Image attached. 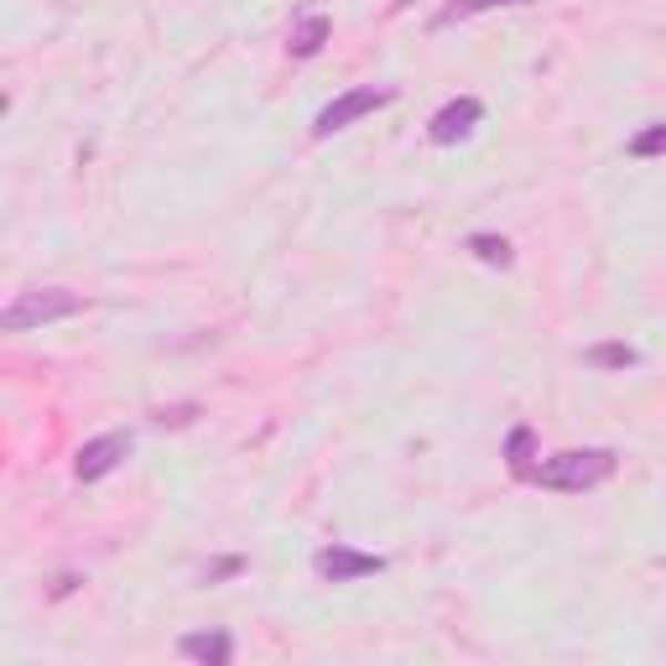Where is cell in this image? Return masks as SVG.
Returning <instances> with one entry per match:
<instances>
[{"instance_id":"obj_10","label":"cell","mask_w":666,"mask_h":666,"mask_svg":"<svg viewBox=\"0 0 666 666\" xmlns=\"http://www.w3.org/2000/svg\"><path fill=\"white\" fill-rule=\"evenodd\" d=\"M583 359H588L594 370H631L641 355H635L631 344H594V349H583Z\"/></svg>"},{"instance_id":"obj_15","label":"cell","mask_w":666,"mask_h":666,"mask_svg":"<svg viewBox=\"0 0 666 666\" xmlns=\"http://www.w3.org/2000/svg\"><path fill=\"white\" fill-rule=\"evenodd\" d=\"M235 573H245V557H219V563H208L204 583H224V578H235Z\"/></svg>"},{"instance_id":"obj_8","label":"cell","mask_w":666,"mask_h":666,"mask_svg":"<svg viewBox=\"0 0 666 666\" xmlns=\"http://www.w3.org/2000/svg\"><path fill=\"white\" fill-rule=\"evenodd\" d=\"M328 32H334V21H328L324 11H303V17H297V27H291L287 52H291V58H318V52H324V42H328Z\"/></svg>"},{"instance_id":"obj_16","label":"cell","mask_w":666,"mask_h":666,"mask_svg":"<svg viewBox=\"0 0 666 666\" xmlns=\"http://www.w3.org/2000/svg\"><path fill=\"white\" fill-rule=\"evenodd\" d=\"M79 583H84V578H79V573H63V578L52 583V598H69L73 588H79Z\"/></svg>"},{"instance_id":"obj_4","label":"cell","mask_w":666,"mask_h":666,"mask_svg":"<svg viewBox=\"0 0 666 666\" xmlns=\"http://www.w3.org/2000/svg\"><path fill=\"white\" fill-rule=\"evenodd\" d=\"M312 573L324 583H359V578L386 573V557H380V552L344 547V542H328V547H318V557H312Z\"/></svg>"},{"instance_id":"obj_5","label":"cell","mask_w":666,"mask_h":666,"mask_svg":"<svg viewBox=\"0 0 666 666\" xmlns=\"http://www.w3.org/2000/svg\"><path fill=\"white\" fill-rule=\"evenodd\" d=\"M125 453H131V432H100V438H89V443L79 448L73 474L84 479V484H94V479L115 474L120 463H125Z\"/></svg>"},{"instance_id":"obj_2","label":"cell","mask_w":666,"mask_h":666,"mask_svg":"<svg viewBox=\"0 0 666 666\" xmlns=\"http://www.w3.org/2000/svg\"><path fill=\"white\" fill-rule=\"evenodd\" d=\"M84 312V297L69 287H37V291H21L11 308L0 312V328L6 334H27V328H42V324H58V318H73Z\"/></svg>"},{"instance_id":"obj_9","label":"cell","mask_w":666,"mask_h":666,"mask_svg":"<svg viewBox=\"0 0 666 666\" xmlns=\"http://www.w3.org/2000/svg\"><path fill=\"white\" fill-rule=\"evenodd\" d=\"M505 459H511V469L515 474H526L531 479V469H536V432L531 428H511V438H505Z\"/></svg>"},{"instance_id":"obj_3","label":"cell","mask_w":666,"mask_h":666,"mask_svg":"<svg viewBox=\"0 0 666 666\" xmlns=\"http://www.w3.org/2000/svg\"><path fill=\"white\" fill-rule=\"evenodd\" d=\"M391 100H396V89H376V84L344 89L339 100L318 110V120H312V136H318V141L334 136V131H344V125H355V120H365V115H376V110H386Z\"/></svg>"},{"instance_id":"obj_7","label":"cell","mask_w":666,"mask_h":666,"mask_svg":"<svg viewBox=\"0 0 666 666\" xmlns=\"http://www.w3.org/2000/svg\"><path fill=\"white\" fill-rule=\"evenodd\" d=\"M177 650H183L188 662L229 666V662H235V635H229V631H198V635H183Z\"/></svg>"},{"instance_id":"obj_13","label":"cell","mask_w":666,"mask_h":666,"mask_svg":"<svg viewBox=\"0 0 666 666\" xmlns=\"http://www.w3.org/2000/svg\"><path fill=\"white\" fill-rule=\"evenodd\" d=\"M625 152H631L635 162H646V156H662V152H666V120H656V125H646V131H635V136L625 141Z\"/></svg>"},{"instance_id":"obj_14","label":"cell","mask_w":666,"mask_h":666,"mask_svg":"<svg viewBox=\"0 0 666 666\" xmlns=\"http://www.w3.org/2000/svg\"><path fill=\"white\" fill-rule=\"evenodd\" d=\"M193 417H198V407H162L156 411V428H188Z\"/></svg>"},{"instance_id":"obj_17","label":"cell","mask_w":666,"mask_h":666,"mask_svg":"<svg viewBox=\"0 0 666 666\" xmlns=\"http://www.w3.org/2000/svg\"><path fill=\"white\" fill-rule=\"evenodd\" d=\"M391 6H396V11H401V6H411V0H391Z\"/></svg>"},{"instance_id":"obj_12","label":"cell","mask_w":666,"mask_h":666,"mask_svg":"<svg viewBox=\"0 0 666 666\" xmlns=\"http://www.w3.org/2000/svg\"><path fill=\"white\" fill-rule=\"evenodd\" d=\"M469 250H474L484 266H511V239L505 235H484V229H479V235H469Z\"/></svg>"},{"instance_id":"obj_1","label":"cell","mask_w":666,"mask_h":666,"mask_svg":"<svg viewBox=\"0 0 666 666\" xmlns=\"http://www.w3.org/2000/svg\"><path fill=\"white\" fill-rule=\"evenodd\" d=\"M619 453L615 448H567V453H552L531 469V479L542 490H557V495H583V490H598L604 479H615Z\"/></svg>"},{"instance_id":"obj_11","label":"cell","mask_w":666,"mask_h":666,"mask_svg":"<svg viewBox=\"0 0 666 666\" xmlns=\"http://www.w3.org/2000/svg\"><path fill=\"white\" fill-rule=\"evenodd\" d=\"M495 6H531V0H453L438 11V27H453V21H469L479 11H495Z\"/></svg>"},{"instance_id":"obj_6","label":"cell","mask_w":666,"mask_h":666,"mask_svg":"<svg viewBox=\"0 0 666 666\" xmlns=\"http://www.w3.org/2000/svg\"><path fill=\"white\" fill-rule=\"evenodd\" d=\"M484 120V104L474 94H459V100H448L438 115L428 120V136L432 146H459L463 136H474V125Z\"/></svg>"}]
</instances>
